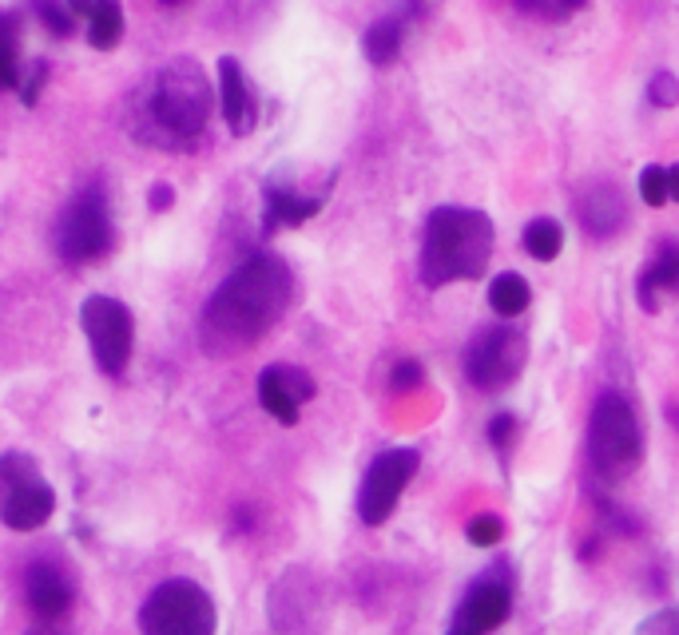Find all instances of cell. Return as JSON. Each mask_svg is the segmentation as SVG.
I'll return each mask as SVG.
<instances>
[{"label":"cell","instance_id":"484cf974","mask_svg":"<svg viewBox=\"0 0 679 635\" xmlns=\"http://www.w3.org/2000/svg\"><path fill=\"white\" fill-rule=\"evenodd\" d=\"M647 99L656 104V108H676L679 104V80L671 72H656L652 84H647Z\"/></svg>","mask_w":679,"mask_h":635},{"label":"cell","instance_id":"9a60e30c","mask_svg":"<svg viewBox=\"0 0 679 635\" xmlns=\"http://www.w3.org/2000/svg\"><path fill=\"white\" fill-rule=\"evenodd\" d=\"M326 207V195H295V191H266V227H302Z\"/></svg>","mask_w":679,"mask_h":635},{"label":"cell","instance_id":"2e32d148","mask_svg":"<svg viewBox=\"0 0 679 635\" xmlns=\"http://www.w3.org/2000/svg\"><path fill=\"white\" fill-rule=\"evenodd\" d=\"M581 219H584V230H592L596 239H604V235H612V230L624 227V203L616 199V191H588V199L581 203Z\"/></svg>","mask_w":679,"mask_h":635},{"label":"cell","instance_id":"d6986e66","mask_svg":"<svg viewBox=\"0 0 679 635\" xmlns=\"http://www.w3.org/2000/svg\"><path fill=\"white\" fill-rule=\"evenodd\" d=\"M528 298H533V290H528L525 278H521V274H513V271L497 274L493 283H489V307H493L501 317L525 314Z\"/></svg>","mask_w":679,"mask_h":635},{"label":"cell","instance_id":"ba28073f","mask_svg":"<svg viewBox=\"0 0 679 635\" xmlns=\"http://www.w3.org/2000/svg\"><path fill=\"white\" fill-rule=\"evenodd\" d=\"M80 322H84V334H88L96 366L108 373V378H120V373L128 370L132 342H135L132 310L123 307L120 298L92 295V298H84V307H80Z\"/></svg>","mask_w":679,"mask_h":635},{"label":"cell","instance_id":"1f68e13d","mask_svg":"<svg viewBox=\"0 0 679 635\" xmlns=\"http://www.w3.org/2000/svg\"><path fill=\"white\" fill-rule=\"evenodd\" d=\"M171 199H176V195H171V187L155 183L152 187V199H147V203H152V211H167V207H171Z\"/></svg>","mask_w":679,"mask_h":635},{"label":"cell","instance_id":"7402d4cb","mask_svg":"<svg viewBox=\"0 0 679 635\" xmlns=\"http://www.w3.org/2000/svg\"><path fill=\"white\" fill-rule=\"evenodd\" d=\"M647 278L652 286H664V290H679V247L676 242H664V251L656 254V263L647 266Z\"/></svg>","mask_w":679,"mask_h":635},{"label":"cell","instance_id":"d6a6232c","mask_svg":"<svg viewBox=\"0 0 679 635\" xmlns=\"http://www.w3.org/2000/svg\"><path fill=\"white\" fill-rule=\"evenodd\" d=\"M668 203H679V164L668 167Z\"/></svg>","mask_w":679,"mask_h":635},{"label":"cell","instance_id":"83f0119b","mask_svg":"<svg viewBox=\"0 0 679 635\" xmlns=\"http://www.w3.org/2000/svg\"><path fill=\"white\" fill-rule=\"evenodd\" d=\"M516 438V417L513 414H497L493 421H489V441H493L497 450H509Z\"/></svg>","mask_w":679,"mask_h":635},{"label":"cell","instance_id":"cb8c5ba5","mask_svg":"<svg viewBox=\"0 0 679 635\" xmlns=\"http://www.w3.org/2000/svg\"><path fill=\"white\" fill-rule=\"evenodd\" d=\"M640 199L647 207H664L668 203V167H644L640 171Z\"/></svg>","mask_w":679,"mask_h":635},{"label":"cell","instance_id":"4dcf8cb0","mask_svg":"<svg viewBox=\"0 0 679 635\" xmlns=\"http://www.w3.org/2000/svg\"><path fill=\"white\" fill-rule=\"evenodd\" d=\"M588 0H548L545 9V21H564V16H572V12H581Z\"/></svg>","mask_w":679,"mask_h":635},{"label":"cell","instance_id":"7a4b0ae2","mask_svg":"<svg viewBox=\"0 0 679 635\" xmlns=\"http://www.w3.org/2000/svg\"><path fill=\"white\" fill-rule=\"evenodd\" d=\"M211 92L207 76L195 60H171L167 68H159L147 84V92L140 96V140L159 143V147H191L199 135L207 132L211 120Z\"/></svg>","mask_w":679,"mask_h":635},{"label":"cell","instance_id":"ffe728a7","mask_svg":"<svg viewBox=\"0 0 679 635\" xmlns=\"http://www.w3.org/2000/svg\"><path fill=\"white\" fill-rule=\"evenodd\" d=\"M16 33H21V16H16V12H0V92H9L21 84Z\"/></svg>","mask_w":679,"mask_h":635},{"label":"cell","instance_id":"d4e9b609","mask_svg":"<svg viewBox=\"0 0 679 635\" xmlns=\"http://www.w3.org/2000/svg\"><path fill=\"white\" fill-rule=\"evenodd\" d=\"M465 537H469V544H477V548H493L497 540L504 537V525L497 520L493 513H481V516H473V520H469Z\"/></svg>","mask_w":679,"mask_h":635},{"label":"cell","instance_id":"44dd1931","mask_svg":"<svg viewBox=\"0 0 679 635\" xmlns=\"http://www.w3.org/2000/svg\"><path fill=\"white\" fill-rule=\"evenodd\" d=\"M525 247L537 263H552V259L560 254V247H564V230H560V223H552V219L528 223L525 227Z\"/></svg>","mask_w":679,"mask_h":635},{"label":"cell","instance_id":"e0dca14e","mask_svg":"<svg viewBox=\"0 0 679 635\" xmlns=\"http://www.w3.org/2000/svg\"><path fill=\"white\" fill-rule=\"evenodd\" d=\"M402 40H406V28H402V21L397 16H385V21L370 24L362 36V48H366V60L378 68L394 64L397 52H402Z\"/></svg>","mask_w":679,"mask_h":635},{"label":"cell","instance_id":"d590c367","mask_svg":"<svg viewBox=\"0 0 679 635\" xmlns=\"http://www.w3.org/2000/svg\"><path fill=\"white\" fill-rule=\"evenodd\" d=\"M164 4H183V0H164Z\"/></svg>","mask_w":679,"mask_h":635},{"label":"cell","instance_id":"6da1fadb","mask_svg":"<svg viewBox=\"0 0 679 635\" xmlns=\"http://www.w3.org/2000/svg\"><path fill=\"white\" fill-rule=\"evenodd\" d=\"M295 295V274L278 254H251L219 283L199 317V342L211 358H239L271 334Z\"/></svg>","mask_w":679,"mask_h":635},{"label":"cell","instance_id":"8d00e7d4","mask_svg":"<svg viewBox=\"0 0 679 635\" xmlns=\"http://www.w3.org/2000/svg\"><path fill=\"white\" fill-rule=\"evenodd\" d=\"M28 635H52V632H28Z\"/></svg>","mask_w":679,"mask_h":635},{"label":"cell","instance_id":"52a82bcc","mask_svg":"<svg viewBox=\"0 0 679 635\" xmlns=\"http://www.w3.org/2000/svg\"><path fill=\"white\" fill-rule=\"evenodd\" d=\"M215 600L191 580H167L143 600V635H215Z\"/></svg>","mask_w":679,"mask_h":635},{"label":"cell","instance_id":"f1b7e54d","mask_svg":"<svg viewBox=\"0 0 679 635\" xmlns=\"http://www.w3.org/2000/svg\"><path fill=\"white\" fill-rule=\"evenodd\" d=\"M390 382H394V390L406 394V390H417V385L426 382V370H421L417 362H397L394 373H390Z\"/></svg>","mask_w":679,"mask_h":635},{"label":"cell","instance_id":"ac0fdd59","mask_svg":"<svg viewBox=\"0 0 679 635\" xmlns=\"http://www.w3.org/2000/svg\"><path fill=\"white\" fill-rule=\"evenodd\" d=\"M123 36V9L120 0H96L88 12V45L99 52H111Z\"/></svg>","mask_w":679,"mask_h":635},{"label":"cell","instance_id":"3957f363","mask_svg":"<svg viewBox=\"0 0 679 635\" xmlns=\"http://www.w3.org/2000/svg\"><path fill=\"white\" fill-rule=\"evenodd\" d=\"M493 254V223L481 211L438 207L426 219L421 283L445 286L453 278H477Z\"/></svg>","mask_w":679,"mask_h":635},{"label":"cell","instance_id":"8992f818","mask_svg":"<svg viewBox=\"0 0 679 635\" xmlns=\"http://www.w3.org/2000/svg\"><path fill=\"white\" fill-rule=\"evenodd\" d=\"M56 513V493L28 453L0 457V520L12 532H36Z\"/></svg>","mask_w":679,"mask_h":635},{"label":"cell","instance_id":"836d02e7","mask_svg":"<svg viewBox=\"0 0 679 635\" xmlns=\"http://www.w3.org/2000/svg\"><path fill=\"white\" fill-rule=\"evenodd\" d=\"M516 9H521V12H537V16H545L548 0H516Z\"/></svg>","mask_w":679,"mask_h":635},{"label":"cell","instance_id":"30bf717a","mask_svg":"<svg viewBox=\"0 0 679 635\" xmlns=\"http://www.w3.org/2000/svg\"><path fill=\"white\" fill-rule=\"evenodd\" d=\"M521 366H525V334L509 326L481 330L465 354V373L477 390H501L521 373Z\"/></svg>","mask_w":679,"mask_h":635},{"label":"cell","instance_id":"9c48e42d","mask_svg":"<svg viewBox=\"0 0 679 635\" xmlns=\"http://www.w3.org/2000/svg\"><path fill=\"white\" fill-rule=\"evenodd\" d=\"M421 469V453L417 450H385L373 457V465L366 469L362 489H358V516L362 525L378 528L394 516L397 501L409 489V481Z\"/></svg>","mask_w":679,"mask_h":635},{"label":"cell","instance_id":"4316f807","mask_svg":"<svg viewBox=\"0 0 679 635\" xmlns=\"http://www.w3.org/2000/svg\"><path fill=\"white\" fill-rule=\"evenodd\" d=\"M640 635H679V608H659L652 620L640 624Z\"/></svg>","mask_w":679,"mask_h":635},{"label":"cell","instance_id":"f546056e","mask_svg":"<svg viewBox=\"0 0 679 635\" xmlns=\"http://www.w3.org/2000/svg\"><path fill=\"white\" fill-rule=\"evenodd\" d=\"M45 80H48V64H45V60H40V64H36V76L21 88V99H24V104H28V108H33L36 99H40V88H45Z\"/></svg>","mask_w":679,"mask_h":635},{"label":"cell","instance_id":"7c38bea8","mask_svg":"<svg viewBox=\"0 0 679 635\" xmlns=\"http://www.w3.org/2000/svg\"><path fill=\"white\" fill-rule=\"evenodd\" d=\"M314 394V378L307 370H298V366L278 362L259 373V402H263V409L278 426H298V409L307 406Z\"/></svg>","mask_w":679,"mask_h":635},{"label":"cell","instance_id":"5bb4252c","mask_svg":"<svg viewBox=\"0 0 679 635\" xmlns=\"http://www.w3.org/2000/svg\"><path fill=\"white\" fill-rule=\"evenodd\" d=\"M219 108L235 135H247L254 128V99L251 88H247V76H242V64L235 56L219 60Z\"/></svg>","mask_w":679,"mask_h":635},{"label":"cell","instance_id":"8fae6325","mask_svg":"<svg viewBox=\"0 0 679 635\" xmlns=\"http://www.w3.org/2000/svg\"><path fill=\"white\" fill-rule=\"evenodd\" d=\"M509 612H513V591H509V584L485 576V580H477L461 596L453 624L445 635H489L509 620Z\"/></svg>","mask_w":679,"mask_h":635},{"label":"cell","instance_id":"5b68a950","mask_svg":"<svg viewBox=\"0 0 679 635\" xmlns=\"http://www.w3.org/2000/svg\"><path fill=\"white\" fill-rule=\"evenodd\" d=\"M56 254L72 266L99 263L104 254L116 247V227H111V207L108 195L99 187H84L68 199V207L60 211L52 230Z\"/></svg>","mask_w":679,"mask_h":635},{"label":"cell","instance_id":"603a6c76","mask_svg":"<svg viewBox=\"0 0 679 635\" xmlns=\"http://www.w3.org/2000/svg\"><path fill=\"white\" fill-rule=\"evenodd\" d=\"M36 16L45 21V28L52 36H72V24H76V16H72L64 0H36Z\"/></svg>","mask_w":679,"mask_h":635},{"label":"cell","instance_id":"e575fe53","mask_svg":"<svg viewBox=\"0 0 679 635\" xmlns=\"http://www.w3.org/2000/svg\"><path fill=\"white\" fill-rule=\"evenodd\" d=\"M64 4H68V9H72V16H88L96 0H64Z\"/></svg>","mask_w":679,"mask_h":635},{"label":"cell","instance_id":"4fadbf2b","mask_svg":"<svg viewBox=\"0 0 679 635\" xmlns=\"http://www.w3.org/2000/svg\"><path fill=\"white\" fill-rule=\"evenodd\" d=\"M24 596H28V608H33L40 620H60L72 608V584L64 580V572L40 560L28 568V580H24Z\"/></svg>","mask_w":679,"mask_h":635},{"label":"cell","instance_id":"277c9868","mask_svg":"<svg viewBox=\"0 0 679 635\" xmlns=\"http://www.w3.org/2000/svg\"><path fill=\"white\" fill-rule=\"evenodd\" d=\"M644 457V433L628 397L600 394L588 417V460L604 481H624Z\"/></svg>","mask_w":679,"mask_h":635}]
</instances>
